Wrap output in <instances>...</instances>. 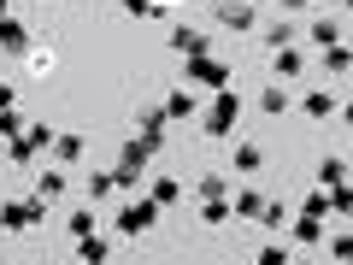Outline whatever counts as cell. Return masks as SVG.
<instances>
[{
	"label": "cell",
	"instance_id": "cell-1",
	"mask_svg": "<svg viewBox=\"0 0 353 265\" xmlns=\"http://www.w3.org/2000/svg\"><path fill=\"white\" fill-rule=\"evenodd\" d=\"M236 118H241V95H236V88H218L212 106L201 112V136H212V141L236 136Z\"/></svg>",
	"mask_w": 353,
	"mask_h": 265
},
{
	"label": "cell",
	"instance_id": "cell-2",
	"mask_svg": "<svg viewBox=\"0 0 353 265\" xmlns=\"http://www.w3.org/2000/svg\"><path fill=\"white\" fill-rule=\"evenodd\" d=\"M212 18L230 36H253L259 30V6H248V0H212Z\"/></svg>",
	"mask_w": 353,
	"mask_h": 265
},
{
	"label": "cell",
	"instance_id": "cell-3",
	"mask_svg": "<svg viewBox=\"0 0 353 265\" xmlns=\"http://www.w3.org/2000/svg\"><path fill=\"white\" fill-rule=\"evenodd\" d=\"M148 159H153V148H148V141H136V136H130L124 148H118V165H112L118 189H136V183H141V171H148Z\"/></svg>",
	"mask_w": 353,
	"mask_h": 265
},
{
	"label": "cell",
	"instance_id": "cell-4",
	"mask_svg": "<svg viewBox=\"0 0 353 265\" xmlns=\"http://www.w3.org/2000/svg\"><path fill=\"white\" fill-rule=\"evenodd\" d=\"M183 77H189V83H201V88H230V65L218 59V53H201V59H183Z\"/></svg>",
	"mask_w": 353,
	"mask_h": 265
},
{
	"label": "cell",
	"instance_id": "cell-5",
	"mask_svg": "<svg viewBox=\"0 0 353 265\" xmlns=\"http://www.w3.org/2000/svg\"><path fill=\"white\" fill-rule=\"evenodd\" d=\"M41 218H48V201H36V195H30V201H6V206H0V230H36Z\"/></svg>",
	"mask_w": 353,
	"mask_h": 265
},
{
	"label": "cell",
	"instance_id": "cell-6",
	"mask_svg": "<svg viewBox=\"0 0 353 265\" xmlns=\"http://www.w3.org/2000/svg\"><path fill=\"white\" fill-rule=\"evenodd\" d=\"M165 48H171L176 59H201V53H212V36H206V30H194V24H176L171 36H165Z\"/></svg>",
	"mask_w": 353,
	"mask_h": 265
},
{
	"label": "cell",
	"instance_id": "cell-7",
	"mask_svg": "<svg viewBox=\"0 0 353 265\" xmlns=\"http://www.w3.org/2000/svg\"><path fill=\"white\" fill-rule=\"evenodd\" d=\"M165 136H171V118H165V106H141V112H136V141H148V148L159 153Z\"/></svg>",
	"mask_w": 353,
	"mask_h": 265
},
{
	"label": "cell",
	"instance_id": "cell-8",
	"mask_svg": "<svg viewBox=\"0 0 353 265\" xmlns=\"http://www.w3.org/2000/svg\"><path fill=\"white\" fill-rule=\"evenodd\" d=\"M153 218H159V206H153V201H130L124 206V213H118V236H141V230H153Z\"/></svg>",
	"mask_w": 353,
	"mask_h": 265
},
{
	"label": "cell",
	"instance_id": "cell-9",
	"mask_svg": "<svg viewBox=\"0 0 353 265\" xmlns=\"http://www.w3.org/2000/svg\"><path fill=\"white\" fill-rule=\"evenodd\" d=\"M259 41H265V53L294 48V41H301V24H294V18H271V24H259Z\"/></svg>",
	"mask_w": 353,
	"mask_h": 265
},
{
	"label": "cell",
	"instance_id": "cell-10",
	"mask_svg": "<svg viewBox=\"0 0 353 265\" xmlns=\"http://www.w3.org/2000/svg\"><path fill=\"white\" fill-rule=\"evenodd\" d=\"M265 201H271V195H265V189H253V183H241V189L230 195V218H253V224H259Z\"/></svg>",
	"mask_w": 353,
	"mask_h": 265
},
{
	"label": "cell",
	"instance_id": "cell-11",
	"mask_svg": "<svg viewBox=\"0 0 353 265\" xmlns=\"http://www.w3.org/2000/svg\"><path fill=\"white\" fill-rule=\"evenodd\" d=\"M230 171L236 177H259L265 171V148L259 141H236V148H230Z\"/></svg>",
	"mask_w": 353,
	"mask_h": 265
},
{
	"label": "cell",
	"instance_id": "cell-12",
	"mask_svg": "<svg viewBox=\"0 0 353 265\" xmlns=\"http://www.w3.org/2000/svg\"><path fill=\"white\" fill-rule=\"evenodd\" d=\"M336 95H330V88H306V95H301V112L306 118H312V124H324V118H336Z\"/></svg>",
	"mask_w": 353,
	"mask_h": 265
},
{
	"label": "cell",
	"instance_id": "cell-13",
	"mask_svg": "<svg viewBox=\"0 0 353 265\" xmlns=\"http://www.w3.org/2000/svg\"><path fill=\"white\" fill-rule=\"evenodd\" d=\"M271 71H277V83H294V77H306V53L301 48H277L271 53Z\"/></svg>",
	"mask_w": 353,
	"mask_h": 265
},
{
	"label": "cell",
	"instance_id": "cell-14",
	"mask_svg": "<svg viewBox=\"0 0 353 265\" xmlns=\"http://www.w3.org/2000/svg\"><path fill=\"white\" fill-rule=\"evenodd\" d=\"M318 71H324V77H347V71H353V41L324 48V53H318Z\"/></svg>",
	"mask_w": 353,
	"mask_h": 265
},
{
	"label": "cell",
	"instance_id": "cell-15",
	"mask_svg": "<svg viewBox=\"0 0 353 265\" xmlns=\"http://www.w3.org/2000/svg\"><path fill=\"white\" fill-rule=\"evenodd\" d=\"M165 118H171V124H183V118H201V106H194V95L189 88H171V95H165Z\"/></svg>",
	"mask_w": 353,
	"mask_h": 265
},
{
	"label": "cell",
	"instance_id": "cell-16",
	"mask_svg": "<svg viewBox=\"0 0 353 265\" xmlns=\"http://www.w3.org/2000/svg\"><path fill=\"white\" fill-rule=\"evenodd\" d=\"M306 41H312L318 53H324V48H336V41H347V36H341V18H312V30H306Z\"/></svg>",
	"mask_w": 353,
	"mask_h": 265
},
{
	"label": "cell",
	"instance_id": "cell-17",
	"mask_svg": "<svg viewBox=\"0 0 353 265\" xmlns=\"http://www.w3.org/2000/svg\"><path fill=\"white\" fill-rule=\"evenodd\" d=\"M289 236L301 242V248H318V242H324V218H306V213H294V218H289Z\"/></svg>",
	"mask_w": 353,
	"mask_h": 265
},
{
	"label": "cell",
	"instance_id": "cell-18",
	"mask_svg": "<svg viewBox=\"0 0 353 265\" xmlns=\"http://www.w3.org/2000/svg\"><path fill=\"white\" fill-rule=\"evenodd\" d=\"M336 183H347V159L330 153V159H318V189H336Z\"/></svg>",
	"mask_w": 353,
	"mask_h": 265
},
{
	"label": "cell",
	"instance_id": "cell-19",
	"mask_svg": "<svg viewBox=\"0 0 353 265\" xmlns=\"http://www.w3.org/2000/svg\"><path fill=\"white\" fill-rule=\"evenodd\" d=\"M0 48H6V53H24L30 48V30L18 24V18H0Z\"/></svg>",
	"mask_w": 353,
	"mask_h": 265
},
{
	"label": "cell",
	"instance_id": "cell-20",
	"mask_svg": "<svg viewBox=\"0 0 353 265\" xmlns=\"http://www.w3.org/2000/svg\"><path fill=\"white\" fill-rule=\"evenodd\" d=\"M194 195H201V201H230V177L224 171H206L201 183H194Z\"/></svg>",
	"mask_w": 353,
	"mask_h": 265
},
{
	"label": "cell",
	"instance_id": "cell-21",
	"mask_svg": "<svg viewBox=\"0 0 353 265\" xmlns=\"http://www.w3.org/2000/svg\"><path fill=\"white\" fill-rule=\"evenodd\" d=\"M148 201L165 213V206H176V201H183V183H176V177H159V183L148 189Z\"/></svg>",
	"mask_w": 353,
	"mask_h": 265
},
{
	"label": "cell",
	"instance_id": "cell-22",
	"mask_svg": "<svg viewBox=\"0 0 353 265\" xmlns=\"http://www.w3.org/2000/svg\"><path fill=\"white\" fill-rule=\"evenodd\" d=\"M259 112L265 118H283V112H289V88H271V83H265L259 88Z\"/></svg>",
	"mask_w": 353,
	"mask_h": 265
},
{
	"label": "cell",
	"instance_id": "cell-23",
	"mask_svg": "<svg viewBox=\"0 0 353 265\" xmlns=\"http://www.w3.org/2000/svg\"><path fill=\"white\" fill-rule=\"evenodd\" d=\"M324 195H330V218H353V183H336Z\"/></svg>",
	"mask_w": 353,
	"mask_h": 265
},
{
	"label": "cell",
	"instance_id": "cell-24",
	"mask_svg": "<svg viewBox=\"0 0 353 265\" xmlns=\"http://www.w3.org/2000/svg\"><path fill=\"white\" fill-rule=\"evenodd\" d=\"M83 189H88V201H106V195L118 189V177H112V171H88V177H83Z\"/></svg>",
	"mask_w": 353,
	"mask_h": 265
},
{
	"label": "cell",
	"instance_id": "cell-25",
	"mask_svg": "<svg viewBox=\"0 0 353 265\" xmlns=\"http://www.w3.org/2000/svg\"><path fill=\"white\" fill-rule=\"evenodd\" d=\"M65 195V171H41L36 177V201H59Z\"/></svg>",
	"mask_w": 353,
	"mask_h": 265
},
{
	"label": "cell",
	"instance_id": "cell-26",
	"mask_svg": "<svg viewBox=\"0 0 353 265\" xmlns=\"http://www.w3.org/2000/svg\"><path fill=\"white\" fill-rule=\"evenodd\" d=\"M77 259H83V265H101L106 259V242L101 236H77Z\"/></svg>",
	"mask_w": 353,
	"mask_h": 265
},
{
	"label": "cell",
	"instance_id": "cell-27",
	"mask_svg": "<svg viewBox=\"0 0 353 265\" xmlns=\"http://www.w3.org/2000/svg\"><path fill=\"white\" fill-rule=\"evenodd\" d=\"M301 213H306V218H330V195H324V189H306V195H301Z\"/></svg>",
	"mask_w": 353,
	"mask_h": 265
},
{
	"label": "cell",
	"instance_id": "cell-28",
	"mask_svg": "<svg viewBox=\"0 0 353 265\" xmlns=\"http://www.w3.org/2000/svg\"><path fill=\"white\" fill-rule=\"evenodd\" d=\"M201 224H206V230L230 224V201H201Z\"/></svg>",
	"mask_w": 353,
	"mask_h": 265
},
{
	"label": "cell",
	"instance_id": "cell-29",
	"mask_svg": "<svg viewBox=\"0 0 353 265\" xmlns=\"http://www.w3.org/2000/svg\"><path fill=\"white\" fill-rule=\"evenodd\" d=\"M259 224H265V230H289V206H283V201H265Z\"/></svg>",
	"mask_w": 353,
	"mask_h": 265
},
{
	"label": "cell",
	"instance_id": "cell-30",
	"mask_svg": "<svg viewBox=\"0 0 353 265\" xmlns=\"http://www.w3.org/2000/svg\"><path fill=\"white\" fill-rule=\"evenodd\" d=\"M253 265H294V259H289V248H283V242H265V248L253 253Z\"/></svg>",
	"mask_w": 353,
	"mask_h": 265
},
{
	"label": "cell",
	"instance_id": "cell-31",
	"mask_svg": "<svg viewBox=\"0 0 353 265\" xmlns=\"http://www.w3.org/2000/svg\"><path fill=\"white\" fill-rule=\"evenodd\" d=\"M53 153H59V165H77V159H83V136H59Z\"/></svg>",
	"mask_w": 353,
	"mask_h": 265
},
{
	"label": "cell",
	"instance_id": "cell-32",
	"mask_svg": "<svg viewBox=\"0 0 353 265\" xmlns=\"http://www.w3.org/2000/svg\"><path fill=\"white\" fill-rule=\"evenodd\" d=\"M330 259H353V230H336V236H330Z\"/></svg>",
	"mask_w": 353,
	"mask_h": 265
},
{
	"label": "cell",
	"instance_id": "cell-33",
	"mask_svg": "<svg viewBox=\"0 0 353 265\" xmlns=\"http://www.w3.org/2000/svg\"><path fill=\"white\" fill-rule=\"evenodd\" d=\"M118 6H124L130 18H159V6H153V0H118Z\"/></svg>",
	"mask_w": 353,
	"mask_h": 265
},
{
	"label": "cell",
	"instance_id": "cell-34",
	"mask_svg": "<svg viewBox=\"0 0 353 265\" xmlns=\"http://www.w3.org/2000/svg\"><path fill=\"white\" fill-rule=\"evenodd\" d=\"M312 6H318V0H277V12H283V18H306Z\"/></svg>",
	"mask_w": 353,
	"mask_h": 265
},
{
	"label": "cell",
	"instance_id": "cell-35",
	"mask_svg": "<svg viewBox=\"0 0 353 265\" xmlns=\"http://www.w3.org/2000/svg\"><path fill=\"white\" fill-rule=\"evenodd\" d=\"M71 236H94V213H88V206H83V213H71Z\"/></svg>",
	"mask_w": 353,
	"mask_h": 265
},
{
	"label": "cell",
	"instance_id": "cell-36",
	"mask_svg": "<svg viewBox=\"0 0 353 265\" xmlns=\"http://www.w3.org/2000/svg\"><path fill=\"white\" fill-rule=\"evenodd\" d=\"M24 65H30V71H48V65H53V53H48V48H36V53H24Z\"/></svg>",
	"mask_w": 353,
	"mask_h": 265
},
{
	"label": "cell",
	"instance_id": "cell-37",
	"mask_svg": "<svg viewBox=\"0 0 353 265\" xmlns=\"http://www.w3.org/2000/svg\"><path fill=\"white\" fill-rule=\"evenodd\" d=\"M336 118H341V124L353 130V101H341V106H336Z\"/></svg>",
	"mask_w": 353,
	"mask_h": 265
},
{
	"label": "cell",
	"instance_id": "cell-38",
	"mask_svg": "<svg viewBox=\"0 0 353 265\" xmlns=\"http://www.w3.org/2000/svg\"><path fill=\"white\" fill-rule=\"evenodd\" d=\"M153 6H159V12H171V6H176V0H153Z\"/></svg>",
	"mask_w": 353,
	"mask_h": 265
},
{
	"label": "cell",
	"instance_id": "cell-39",
	"mask_svg": "<svg viewBox=\"0 0 353 265\" xmlns=\"http://www.w3.org/2000/svg\"><path fill=\"white\" fill-rule=\"evenodd\" d=\"M248 6H259V12H265V6H271V0H248Z\"/></svg>",
	"mask_w": 353,
	"mask_h": 265
},
{
	"label": "cell",
	"instance_id": "cell-40",
	"mask_svg": "<svg viewBox=\"0 0 353 265\" xmlns=\"http://www.w3.org/2000/svg\"><path fill=\"white\" fill-rule=\"evenodd\" d=\"M294 265H318V259H294Z\"/></svg>",
	"mask_w": 353,
	"mask_h": 265
},
{
	"label": "cell",
	"instance_id": "cell-41",
	"mask_svg": "<svg viewBox=\"0 0 353 265\" xmlns=\"http://www.w3.org/2000/svg\"><path fill=\"white\" fill-rule=\"evenodd\" d=\"M347 153H353V130H347Z\"/></svg>",
	"mask_w": 353,
	"mask_h": 265
},
{
	"label": "cell",
	"instance_id": "cell-42",
	"mask_svg": "<svg viewBox=\"0 0 353 265\" xmlns=\"http://www.w3.org/2000/svg\"><path fill=\"white\" fill-rule=\"evenodd\" d=\"M341 6H347V12H353V0H341Z\"/></svg>",
	"mask_w": 353,
	"mask_h": 265
},
{
	"label": "cell",
	"instance_id": "cell-43",
	"mask_svg": "<svg viewBox=\"0 0 353 265\" xmlns=\"http://www.w3.org/2000/svg\"><path fill=\"white\" fill-rule=\"evenodd\" d=\"M341 265H353V259H341Z\"/></svg>",
	"mask_w": 353,
	"mask_h": 265
},
{
	"label": "cell",
	"instance_id": "cell-44",
	"mask_svg": "<svg viewBox=\"0 0 353 265\" xmlns=\"http://www.w3.org/2000/svg\"><path fill=\"white\" fill-rule=\"evenodd\" d=\"M101 265H106V259H101Z\"/></svg>",
	"mask_w": 353,
	"mask_h": 265
}]
</instances>
